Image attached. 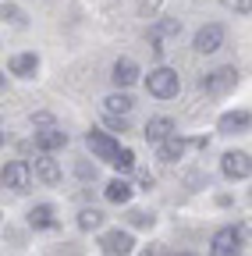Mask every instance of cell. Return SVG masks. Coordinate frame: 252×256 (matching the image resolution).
I'll list each match as a JSON object with an SVG mask.
<instances>
[{
    "label": "cell",
    "mask_w": 252,
    "mask_h": 256,
    "mask_svg": "<svg viewBox=\"0 0 252 256\" xmlns=\"http://www.w3.org/2000/svg\"><path fill=\"white\" fill-rule=\"evenodd\" d=\"M174 256H196V252H174Z\"/></svg>",
    "instance_id": "83f0119b"
},
{
    "label": "cell",
    "mask_w": 252,
    "mask_h": 256,
    "mask_svg": "<svg viewBox=\"0 0 252 256\" xmlns=\"http://www.w3.org/2000/svg\"><path fill=\"white\" fill-rule=\"evenodd\" d=\"M132 182H124V178H114L107 188H103V196H107V203H117V206H124V203H128L132 200Z\"/></svg>",
    "instance_id": "d6986e66"
},
{
    "label": "cell",
    "mask_w": 252,
    "mask_h": 256,
    "mask_svg": "<svg viewBox=\"0 0 252 256\" xmlns=\"http://www.w3.org/2000/svg\"><path fill=\"white\" fill-rule=\"evenodd\" d=\"M235 86H238V68H235V64L213 68V72H206V75L199 78V89L210 92V96H224V92H231Z\"/></svg>",
    "instance_id": "7a4b0ae2"
},
{
    "label": "cell",
    "mask_w": 252,
    "mask_h": 256,
    "mask_svg": "<svg viewBox=\"0 0 252 256\" xmlns=\"http://www.w3.org/2000/svg\"><path fill=\"white\" fill-rule=\"evenodd\" d=\"M114 168H117L121 174H128V171H135V153H132L128 146H121V153H117V160H114Z\"/></svg>",
    "instance_id": "44dd1931"
},
{
    "label": "cell",
    "mask_w": 252,
    "mask_h": 256,
    "mask_svg": "<svg viewBox=\"0 0 252 256\" xmlns=\"http://www.w3.org/2000/svg\"><path fill=\"white\" fill-rule=\"evenodd\" d=\"M4 18H7V22H21V14H18V8H11V4H4Z\"/></svg>",
    "instance_id": "d4e9b609"
},
{
    "label": "cell",
    "mask_w": 252,
    "mask_h": 256,
    "mask_svg": "<svg viewBox=\"0 0 252 256\" xmlns=\"http://www.w3.org/2000/svg\"><path fill=\"white\" fill-rule=\"evenodd\" d=\"M220 4L235 14H252V0H220Z\"/></svg>",
    "instance_id": "603a6c76"
},
{
    "label": "cell",
    "mask_w": 252,
    "mask_h": 256,
    "mask_svg": "<svg viewBox=\"0 0 252 256\" xmlns=\"http://www.w3.org/2000/svg\"><path fill=\"white\" fill-rule=\"evenodd\" d=\"M249 124H252V114H249V110H228V114H220L217 132H224V136H238V132H245Z\"/></svg>",
    "instance_id": "9a60e30c"
},
{
    "label": "cell",
    "mask_w": 252,
    "mask_h": 256,
    "mask_svg": "<svg viewBox=\"0 0 252 256\" xmlns=\"http://www.w3.org/2000/svg\"><path fill=\"white\" fill-rule=\"evenodd\" d=\"M100 224H103V214H100L96 206H85V210L78 214V228H82V232H92V228H100Z\"/></svg>",
    "instance_id": "ffe728a7"
},
{
    "label": "cell",
    "mask_w": 252,
    "mask_h": 256,
    "mask_svg": "<svg viewBox=\"0 0 252 256\" xmlns=\"http://www.w3.org/2000/svg\"><path fill=\"white\" fill-rule=\"evenodd\" d=\"M174 132H178L174 118L160 114V118H149V121H146V132H142V136H146V142H149V146H160V142H164V139H171Z\"/></svg>",
    "instance_id": "30bf717a"
},
{
    "label": "cell",
    "mask_w": 252,
    "mask_h": 256,
    "mask_svg": "<svg viewBox=\"0 0 252 256\" xmlns=\"http://www.w3.org/2000/svg\"><path fill=\"white\" fill-rule=\"evenodd\" d=\"M185 150H188V139L174 132L171 139H164L160 146H156V160H160V164H178V160L185 156Z\"/></svg>",
    "instance_id": "4fadbf2b"
},
{
    "label": "cell",
    "mask_w": 252,
    "mask_h": 256,
    "mask_svg": "<svg viewBox=\"0 0 252 256\" xmlns=\"http://www.w3.org/2000/svg\"><path fill=\"white\" fill-rule=\"evenodd\" d=\"M153 214L149 210H128V224H132V228H153Z\"/></svg>",
    "instance_id": "7402d4cb"
},
{
    "label": "cell",
    "mask_w": 252,
    "mask_h": 256,
    "mask_svg": "<svg viewBox=\"0 0 252 256\" xmlns=\"http://www.w3.org/2000/svg\"><path fill=\"white\" fill-rule=\"evenodd\" d=\"M132 107H135V100H132V96L128 92H110L107 96V100H103V114H121V118H128L132 114Z\"/></svg>",
    "instance_id": "ac0fdd59"
},
{
    "label": "cell",
    "mask_w": 252,
    "mask_h": 256,
    "mask_svg": "<svg viewBox=\"0 0 252 256\" xmlns=\"http://www.w3.org/2000/svg\"><path fill=\"white\" fill-rule=\"evenodd\" d=\"M142 256H164V246H146Z\"/></svg>",
    "instance_id": "484cf974"
},
{
    "label": "cell",
    "mask_w": 252,
    "mask_h": 256,
    "mask_svg": "<svg viewBox=\"0 0 252 256\" xmlns=\"http://www.w3.org/2000/svg\"><path fill=\"white\" fill-rule=\"evenodd\" d=\"M110 78H114L117 89H132V86L139 82V64H135L132 57H117L114 68H110Z\"/></svg>",
    "instance_id": "8fae6325"
},
{
    "label": "cell",
    "mask_w": 252,
    "mask_h": 256,
    "mask_svg": "<svg viewBox=\"0 0 252 256\" xmlns=\"http://www.w3.org/2000/svg\"><path fill=\"white\" fill-rule=\"evenodd\" d=\"M146 89H149V96H156V100H174L181 92V75L174 68H153L149 78H146Z\"/></svg>",
    "instance_id": "6da1fadb"
},
{
    "label": "cell",
    "mask_w": 252,
    "mask_h": 256,
    "mask_svg": "<svg viewBox=\"0 0 252 256\" xmlns=\"http://www.w3.org/2000/svg\"><path fill=\"white\" fill-rule=\"evenodd\" d=\"M156 8H160V0H139V11L142 14H153Z\"/></svg>",
    "instance_id": "cb8c5ba5"
},
{
    "label": "cell",
    "mask_w": 252,
    "mask_h": 256,
    "mask_svg": "<svg viewBox=\"0 0 252 256\" xmlns=\"http://www.w3.org/2000/svg\"><path fill=\"white\" fill-rule=\"evenodd\" d=\"M32 171H36V178H39L43 185H57V182H60V164H57L50 153H43V156L36 160Z\"/></svg>",
    "instance_id": "2e32d148"
},
{
    "label": "cell",
    "mask_w": 252,
    "mask_h": 256,
    "mask_svg": "<svg viewBox=\"0 0 252 256\" xmlns=\"http://www.w3.org/2000/svg\"><path fill=\"white\" fill-rule=\"evenodd\" d=\"M220 171H224L231 182H242V178L252 174V156L242 153V150H231V153H224V160H220Z\"/></svg>",
    "instance_id": "9c48e42d"
},
{
    "label": "cell",
    "mask_w": 252,
    "mask_h": 256,
    "mask_svg": "<svg viewBox=\"0 0 252 256\" xmlns=\"http://www.w3.org/2000/svg\"><path fill=\"white\" fill-rule=\"evenodd\" d=\"M60 146H68V132H60L57 124H46V128H39V132H36V150H39V153H53V150H60Z\"/></svg>",
    "instance_id": "5bb4252c"
},
{
    "label": "cell",
    "mask_w": 252,
    "mask_h": 256,
    "mask_svg": "<svg viewBox=\"0 0 252 256\" xmlns=\"http://www.w3.org/2000/svg\"><path fill=\"white\" fill-rule=\"evenodd\" d=\"M32 164H25V160H11V164H4V188L18 192V196H25L28 188H32Z\"/></svg>",
    "instance_id": "3957f363"
},
{
    "label": "cell",
    "mask_w": 252,
    "mask_h": 256,
    "mask_svg": "<svg viewBox=\"0 0 252 256\" xmlns=\"http://www.w3.org/2000/svg\"><path fill=\"white\" fill-rule=\"evenodd\" d=\"M228 43V28L224 25H203L199 32H196V40H192V46H196V54H217L220 46Z\"/></svg>",
    "instance_id": "8992f818"
},
{
    "label": "cell",
    "mask_w": 252,
    "mask_h": 256,
    "mask_svg": "<svg viewBox=\"0 0 252 256\" xmlns=\"http://www.w3.org/2000/svg\"><path fill=\"white\" fill-rule=\"evenodd\" d=\"M242 252V232L238 228H220L210 238V256H238Z\"/></svg>",
    "instance_id": "52a82bcc"
},
{
    "label": "cell",
    "mask_w": 252,
    "mask_h": 256,
    "mask_svg": "<svg viewBox=\"0 0 252 256\" xmlns=\"http://www.w3.org/2000/svg\"><path fill=\"white\" fill-rule=\"evenodd\" d=\"M85 146L92 150V156H96V160H103V164H114L117 153H121V142H117L114 136H107V132H96V128L85 136Z\"/></svg>",
    "instance_id": "5b68a950"
},
{
    "label": "cell",
    "mask_w": 252,
    "mask_h": 256,
    "mask_svg": "<svg viewBox=\"0 0 252 256\" xmlns=\"http://www.w3.org/2000/svg\"><path fill=\"white\" fill-rule=\"evenodd\" d=\"M100 249H103V256H132L135 242H132L128 232L114 228V232H103V235H100Z\"/></svg>",
    "instance_id": "ba28073f"
},
{
    "label": "cell",
    "mask_w": 252,
    "mask_h": 256,
    "mask_svg": "<svg viewBox=\"0 0 252 256\" xmlns=\"http://www.w3.org/2000/svg\"><path fill=\"white\" fill-rule=\"evenodd\" d=\"M7 72L18 75V78H36V72H39V54H32V50L14 54V57L7 60Z\"/></svg>",
    "instance_id": "7c38bea8"
},
{
    "label": "cell",
    "mask_w": 252,
    "mask_h": 256,
    "mask_svg": "<svg viewBox=\"0 0 252 256\" xmlns=\"http://www.w3.org/2000/svg\"><path fill=\"white\" fill-rule=\"evenodd\" d=\"M178 36H181V22H174V18H156L149 25V46H153V54H164L167 43L178 40Z\"/></svg>",
    "instance_id": "277c9868"
},
{
    "label": "cell",
    "mask_w": 252,
    "mask_h": 256,
    "mask_svg": "<svg viewBox=\"0 0 252 256\" xmlns=\"http://www.w3.org/2000/svg\"><path fill=\"white\" fill-rule=\"evenodd\" d=\"M28 224H32L36 232H46V228H53V224H57V210H53L50 203H39V206L28 210Z\"/></svg>",
    "instance_id": "e0dca14e"
},
{
    "label": "cell",
    "mask_w": 252,
    "mask_h": 256,
    "mask_svg": "<svg viewBox=\"0 0 252 256\" xmlns=\"http://www.w3.org/2000/svg\"><path fill=\"white\" fill-rule=\"evenodd\" d=\"M139 185L142 188H153V174H139Z\"/></svg>",
    "instance_id": "4316f807"
}]
</instances>
